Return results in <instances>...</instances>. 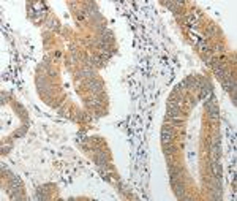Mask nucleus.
<instances>
[{"label": "nucleus", "instance_id": "7ed1b4c3", "mask_svg": "<svg viewBox=\"0 0 237 201\" xmlns=\"http://www.w3.org/2000/svg\"><path fill=\"white\" fill-rule=\"evenodd\" d=\"M210 168H212L213 176H220L221 177V165H220L218 160H210Z\"/></svg>", "mask_w": 237, "mask_h": 201}, {"label": "nucleus", "instance_id": "39448f33", "mask_svg": "<svg viewBox=\"0 0 237 201\" xmlns=\"http://www.w3.org/2000/svg\"><path fill=\"white\" fill-rule=\"evenodd\" d=\"M213 73H215V76H217V78H218V79L221 81V79H223V78H224L226 74H229L231 71H229V68H224V70H215Z\"/></svg>", "mask_w": 237, "mask_h": 201}, {"label": "nucleus", "instance_id": "6e6552de", "mask_svg": "<svg viewBox=\"0 0 237 201\" xmlns=\"http://www.w3.org/2000/svg\"><path fill=\"white\" fill-rule=\"evenodd\" d=\"M163 152H165L166 157H169V155L174 154V147H172L171 144H165V146H163Z\"/></svg>", "mask_w": 237, "mask_h": 201}, {"label": "nucleus", "instance_id": "f257e3e1", "mask_svg": "<svg viewBox=\"0 0 237 201\" xmlns=\"http://www.w3.org/2000/svg\"><path fill=\"white\" fill-rule=\"evenodd\" d=\"M85 86H87V89H89L93 95L103 94V84L96 79V78H89V79L85 81Z\"/></svg>", "mask_w": 237, "mask_h": 201}, {"label": "nucleus", "instance_id": "1a4fd4ad", "mask_svg": "<svg viewBox=\"0 0 237 201\" xmlns=\"http://www.w3.org/2000/svg\"><path fill=\"white\" fill-rule=\"evenodd\" d=\"M172 138H174V135H161V144H171L172 143Z\"/></svg>", "mask_w": 237, "mask_h": 201}, {"label": "nucleus", "instance_id": "423d86ee", "mask_svg": "<svg viewBox=\"0 0 237 201\" xmlns=\"http://www.w3.org/2000/svg\"><path fill=\"white\" fill-rule=\"evenodd\" d=\"M213 35H217V27H215V26H207V29H206V37L210 38V37H213ZM207 38H206V40H207Z\"/></svg>", "mask_w": 237, "mask_h": 201}, {"label": "nucleus", "instance_id": "20e7f679", "mask_svg": "<svg viewBox=\"0 0 237 201\" xmlns=\"http://www.w3.org/2000/svg\"><path fill=\"white\" fill-rule=\"evenodd\" d=\"M220 146H210V160H220Z\"/></svg>", "mask_w": 237, "mask_h": 201}, {"label": "nucleus", "instance_id": "0eeeda50", "mask_svg": "<svg viewBox=\"0 0 237 201\" xmlns=\"http://www.w3.org/2000/svg\"><path fill=\"white\" fill-rule=\"evenodd\" d=\"M161 135H174V130L171 125H163L161 127Z\"/></svg>", "mask_w": 237, "mask_h": 201}, {"label": "nucleus", "instance_id": "f03ea898", "mask_svg": "<svg viewBox=\"0 0 237 201\" xmlns=\"http://www.w3.org/2000/svg\"><path fill=\"white\" fill-rule=\"evenodd\" d=\"M172 190H174L177 199H182V198H184V195H185V185H184V182L180 181V182L174 184V185H172Z\"/></svg>", "mask_w": 237, "mask_h": 201}, {"label": "nucleus", "instance_id": "9d476101", "mask_svg": "<svg viewBox=\"0 0 237 201\" xmlns=\"http://www.w3.org/2000/svg\"><path fill=\"white\" fill-rule=\"evenodd\" d=\"M210 146H220V138L218 136H213L210 141Z\"/></svg>", "mask_w": 237, "mask_h": 201}]
</instances>
